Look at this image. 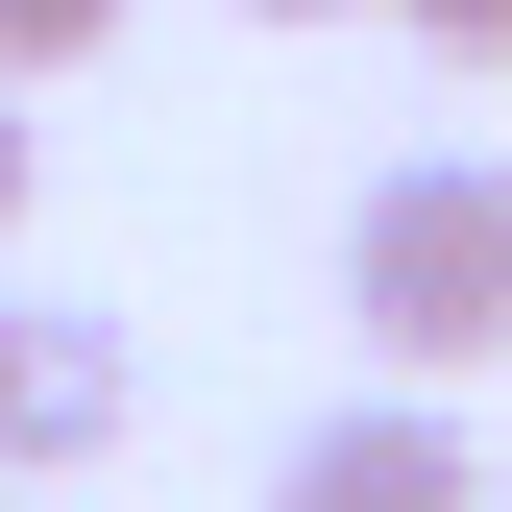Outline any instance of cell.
Instances as JSON below:
<instances>
[{"mask_svg":"<svg viewBox=\"0 0 512 512\" xmlns=\"http://www.w3.org/2000/svg\"><path fill=\"white\" fill-rule=\"evenodd\" d=\"M269 512H512V488L464 464V415H439V391H366V415H317L293 464H269Z\"/></svg>","mask_w":512,"mask_h":512,"instance_id":"obj_3","label":"cell"},{"mask_svg":"<svg viewBox=\"0 0 512 512\" xmlns=\"http://www.w3.org/2000/svg\"><path fill=\"white\" fill-rule=\"evenodd\" d=\"M0 488H25V464H0Z\"/></svg>","mask_w":512,"mask_h":512,"instance_id":"obj_8","label":"cell"},{"mask_svg":"<svg viewBox=\"0 0 512 512\" xmlns=\"http://www.w3.org/2000/svg\"><path fill=\"white\" fill-rule=\"evenodd\" d=\"M244 25H342V0H244Z\"/></svg>","mask_w":512,"mask_h":512,"instance_id":"obj_7","label":"cell"},{"mask_svg":"<svg viewBox=\"0 0 512 512\" xmlns=\"http://www.w3.org/2000/svg\"><path fill=\"white\" fill-rule=\"evenodd\" d=\"M391 25L439 49V74H512V0H391Z\"/></svg>","mask_w":512,"mask_h":512,"instance_id":"obj_5","label":"cell"},{"mask_svg":"<svg viewBox=\"0 0 512 512\" xmlns=\"http://www.w3.org/2000/svg\"><path fill=\"white\" fill-rule=\"evenodd\" d=\"M122 391H147V342L98 293H0V464H98Z\"/></svg>","mask_w":512,"mask_h":512,"instance_id":"obj_2","label":"cell"},{"mask_svg":"<svg viewBox=\"0 0 512 512\" xmlns=\"http://www.w3.org/2000/svg\"><path fill=\"white\" fill-rule=\"evenodd\" d=\"M342 317L415 366V391H464V366H512V171L488 147H415L342 196Z\"/></svg>","mask_w":512,"mask_h":512,"instance_id":"obj_1","label":"cell"},{"mask_svg":"<svg viewBox=\"0 0 512 512\" xmlns=\"http://www.w3.org/2000/svg\"><path fill=\"white\" fill-rule=\"evenodd\" d=\"M25 171H49V147H25V74H0V220H25Z\"/></svg>","mask_w":512,"mask_h":512,"instance_id":"obj_6","label":"cell"},{"mask_svg":"<svg viewBox=\"0 0 512 512\" xmlns=\"http://www.w3.org/2000/svg\"><path fill=\"white\" fill-rule=\"evenodd\" d=\"M98 25H122V0H0V74H74Z\"/></svg>","mask_w":512,"mask_h":512,"instance_id":"obj_4","label":"cell"}]
</instances>
